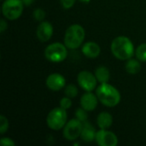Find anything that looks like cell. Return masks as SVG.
<instances>
[{
	"label": "cell",
	"mask_w": 146,
	"mask_h": 146,
	"mask_svg": "<svg viewBox=\"0 0 146 146\" xmlns=\"http://www.w3.org/2000/svg\"><path fill=\"white\" fill-rule=\"evenodd\" d=\"M59 104H60V107H62V109H64V110H67L68 109H70L71 108V106H72V100H71L70 98H68V97L66 96V97L62 98L60 100Z\"/></svg>",
	"instance_id": "7402d4cb"
},
{
	"label": "cell",
	"mask_w": 146,
	"mask_h": 146,
	"mask_svg": "<svg viewBox=\"0 0 146 146\" xmlns=\"http://www.w3.org/2000/svg\"><path fill=\"white\" fill-rule=\"evenodd\" d=\"M45 85L50 90L53 92H58L66 86V80L64 76L61 74L55 73L50 74L47 77L45 80Z\"/></svg>",
	"instance_id": "30bf717a"
},
{
	"label": "cell",
	"mask_w": 146,
	"mask_h": 146,
	"mask_svg": "<svg viewBox=\"0 0 146 146\" xmlns=\"http://www.w3.org/2000/svg\"><path fill=\"white\" fill-rule=\"evenodd\" d=\"M53 35V26L49 21H41L37 27V37L41 42H47Z\"/></svg>",
	"instance_id": "7c38bea8"
},
{
	"label": "cell",
	"mask_w": 146,
	"mask_h": 146,
	"mask_svg": "<svg viewBox=\"0 0 146 146\" xmlns=\"http://www.w3.org/2000/svg\"><path fill=\"white\" fill-rule=\"evenodd\" d=\"M81 50L85 56H86L87 58H91V59L97 58L100 55V52H101V49L98 44L93 41H89V42L85 43L82 45Z\"/></svg>",
	"instance_id": "4fadbf2b"
},
{
	"label": "cell",
	"mask_w": 146,
	"mask_h": 146,
	"mask_svg": "<svg viewBox=\"0 0 146 146\" xmlns=\"http://www.w3.org/2000/svg\"><path fill=\"white\" fill-rule=\"evenodd\" d=\"M67 122L68 114L66 110L62 107L51 110L46 117V124L48 127L55 131H59L63 128Z\"/></svg>",
	"instance_id": "277c9868"
},
{
	"label": "cell",
	"mask_w": 146,
	"mask_h": 146,
	"mask_svg": "<svg viewBox=\"0 0 146 146\" xmlns=\"http://www.w3.org/2000/svg\"><path fill=\"white\" fill-rule=\"evenodd\" d=\"M9 129V121L4 115H0V133H5Z\"/></svg>",
	"instance_id": "44dd1931"
},
{
	"label": "cell",
	"mask_w": 146,
	"mask_h": 146,
	"mask_svg": "<svg viewBox=\"0 0 146 146\" xmlns=\"http://www.w3.org/2000/svg\"><path fill=\"white\" fill-rule=\"evenodd\" d=\"M98 98L96 94L92 93V92H86L84 93L81 98H80V106L86 111H93L97 106H98Z\"/></svg>",
	"instance_id": "8fae6325"
},
{
	"label": "cell",
	"mask_w": 146,
	"mask_h": 146,
	"mask_svg": "<svg viewBox=\"0 0 146 146\" xmlns=\"http://www.w3.org/2000/svg\"><path fill=\"white\" fill-rule=\"evenodd\" d=\"M94 74H95L98 81L100 82V84L101 83H108L110 80V70L108 68H106L104 66L98 67L95 69Z\"/></svg>",
	"instance_id": "2e32d148"
},
{
	"label": "cell",
	"mask_w": 146,
	"mask_h": 146,
	"mask_svg": "<svg viewBox=\"0 0 146 146\" xmlns=\"http://www.w3.org/2000/svg\"><path fill=\"white\" fill-rule=\"evenodd\" d=\"M0 144H1V145H3V146L15 145V143L14 142V140H13V139H11L10 138H8V137L2 138V139H0Z\"/></svg>",
	"instance_id": "cb8c5ba5"
},
{
	"label": "cell",
	"mask_w": 146,
	"mask_h": 146,
	"mask_svg": "<svg viewBox=\"0 0 146 146\" xmlns=\"http://www.w3.org/2000/svg\"><path fill=\"white\" fill-rule=\"evenodd\" d=\"M135 56L140 62H146V43H143L137 47Z\"/></svg>",
	"instance_id": "ac0fdd59"
},
{
	"label": "cell",
	"mask_w": 146,
	"mask_h": 146,
	"mask_svg": "<svg viewBox=\"0 0 146 146\" xmlns=\"http://www.w3.org/2000/svg\"><path fill=\"white\" fill-rule=\"evenodd\" d=\"M126 70L130 74H136L139 73L141 70V64L139 62V60L136 59H128L126 63Z\"/></svg>",
	"instance_id": "e0dca14e"
},
{
	"label": "cell",
	"mask_w": 146,
	"mask_h": 146,
	"mask_svg": "<svg viewBox=\"0 0 146 146\" xmlns=\"http://www.w3.org/2000/svg\"><path fill=\"white\" fill-rule=\"evenodd\" d=\"M78 92H79L78 88L74 84H68L65 87V91H64L65 96H67L70 98H75L78 95Z\"/></svg>",
	"instance_id": "d6986e66"
},
{
	"label": "cell",
	"mask_w": 146,
	"mask_h": 146,
	"mask_svg": "<svg viewBox=\"0 0 146 146\" xmlns=\"http://www.w3.org/2000/svg\"><path fill=\"white\" fill-rule=\"evenodd\" d=\"M77 81L79 86L86 92L94 91L98 85V80L95 74L86 70L79 73L77 76Z\"/></svg>",
	"instance_id": "ba28073f"
},
{
	"label": "cell",
	"mask_w": 146,
	"mask_h": 146,
	"mask_svg": "<svg viewBox=\"0 0 146 146\" xmlns=\"http://www.w3.org/2000/svg\"><path fill=\"white\" fill-rule=\"evenodd\" d=\"M8 27V25H7V22L5 21V20L2 19L0 21V33H3Z\"/></svg>",
	"instance_id": "484cf974"
},
{
	"label": "cell",
	"mask_w": 146,
	"mask_h": 146,
	"mask_svg": "<svg viewBox=\"0 0 146 146\" xmlns=\"http://www.w3.org/2000/svg\"><path fill=\"white\" fill-rule=\"evenodd\" d=\"M110 50L114 56L121 61L132 58L135 53L132 40L126 36H119L114 38L110 45Z\"/></svg>",
	"instance_id": "6da1fadb"
},
{
	"label": "cell",
	"mask_w": 146,
	"mask_h": 146,
	"mask_svg": "<svg viewBox=\"0 0 146 146\" xmlns=\"http://www.w3.org/2000/svg\"><path fill=\"white\" fill-rule=\"evenodd\" d=\"M83 2H87V1H89V0H82Z\"/></svg>",
	"instance_id": "83f0119b"
},
{
	"label": "cell",
	"mask_w": 146,
	"mask_h": 146,
	"mask_svg": "<svg viewBox=\"0 0 146 146\" xmlns=\"http://www.w3.org/2000/svg\"><path fill=\"white\" fill-rule=\"evenodd\" d=\"M96 130L94 128V127L87 122L85 121L83 122V128H82V132H81V135L80 138L83 141L86 142V143H90L95 140L96 138Z\"/></svg>",
	"instance_id": "5bb4252c"
},
{
	"label": "cell",
	"mask_w": 146,
	"mask_h": 146,
	"mask_svg": "<svg viewBox=\"0 0 146 146\" xmlns=\"http://www.w3.org/2000/svg\"><path fill=\"white\" fill-rule=\"evenodd\" d=\"M33 17H34L35 20H37L38 21H42L45 17L44 10L42 9H36L33 11Z\"/></svg>",
	"instance_id": "603a6c76"
},
{
	"label": "cell",
	"mask_w": 146,
	"mask_h": 146,
	"mask_svg": "<svg viewBox=\"0 0 146 146\" xmlns=\"http://www.w3.org/2000/svg\"><path fill=\"white\" fill-rule=\"evenodd\" d=\"M22 1H23V3H24L25 4L29 5V4H31V3H32L33 0H22Z\"/></svg>",
	"instance_id": "4316f807"
},
{
	"label": "cell",
	"mask_w": 146,
	"mask_h": 146,
	"mask_svg": "<svg viewBox=\"0 0 146 146\" xmlns=\"http://www.w3.org/2000/svg\"><path fill=\"white\" fill-rule=\"evenodd\" d=\"M87 112L86 110H84L83 108H80V109H78L75 112V116L78 120H80V121L82 122H85L87 120V117H88V115H87Z\"/></svg>",
	"instance_id": "ffe728a7"
},
{
	"label": "cell",
	"mask_w": 146,
	"mask_h": 146,
	"mask_svg": "<svg viewBox=\"0 0 146 146\" xmlns=\"http://www.w3.org/2000/svg\"><path fill=\"white\" fill-rule=\"evenodd\" d=\"M97 124L100 129H108L113 124V117L108 112H101L97 117Z\"/></svg>",
	"instance_id": "9a60e30c"
},
{
	"label": "cell",
	"mask_w": 146,
	"mask_h": 146,
	"mask_svg": "<svg viewBox=\"0 0 146 146\" xmlns=\"http://www.w3.org/2000/svg\"><path fill=\"white\" fill-rule=\"evenodd\" d=\"M86 33L82 26L73 24L68 27L64 35V44L70 50H75L81 46L85 39Z\"/></svg>",
	"instance_id": "3957f363"
},
{
	"label": "cell",
	"mask_w": 146,
	"mask_h": 146,
	"mask_svg": "<svg viewBox=\"0 0 146 146\" xmlns=\"http://www.w3.org/2000/svg\"><path fill=\"white\" fill-rule=\"evenodd\" d=\"M83 128V122L75 119L68 121L63 127V136L68 141H74L81 135Z\"/></svg>",
	"instance_id": "52a82bcc"
},
{
	"label": "cell",
	"mask_w": 146,
	"mask_h": 146,
	"mask_svg": "<svg viewBox=\"0 0 146 146\" xmlns=\"http://www.w3.org/2000/svg\"><path fill=\"white\" fill-rule=\"evenodd\" d=\"M96 143L100 146H116L118 145L117 136L107 129H100L96 133Z\"/></svg>",
	"instance_id": "9c48e42d"
},
{
	"label": "cell",
	"mask_w": 146,
	"mask_h": 146,
	"mask_svg": "<svg viewBox=\"0 0 146 146\" xmlns=\"http://www.w3.org/2000/svg\"><path fill=\"white\" fill-rule=\"evenodd\" d=\"M96 95L100 103L106 107L113 108L121 102V93L113 86L108 83H101L96 90Z\"/></svg>",
	"instance_id": "7a4b0ae2"
},
{
	"label": "cell",
	"mask_w": 146,
	"mask_h": 146,
	"mask_svg": "<svg viewBox=\"0 0 146 146\" xmlns=\"http://www.w3.org/2000/svg\"><path fill=\"white\" fill-rule=\"evenodd\" d=\"M68 56V47L62 43L56 42L49 44L44 50L45 58L51 62H63Z\"/></svg>",
	"instance_id": "5b68a950"
},
{
	"label": "cell",
	"mask_w": 146,
	"mask_h": 146,
	"mask_svg": "<svg viewBox=\"0 0 146 146\" xmlns=\"http://www.w3.org/2000/svg\"><path fill=\"white\" fill-rule=\"evenodd\" d=\"M75 1L76 0H60V3L65 9H68L74 5Z\"/></svg>",
	"instance_id": "d4e9b609"
},
{
	"label": "cell",
	"mask_w": 146,
	"mask_h": 146,
	"mask_svg": "<svg viewBox=\"0 0 146 146\" xmlns=\"http://www.w3.org/2000/svg\"><path fill=\"white\" fill-rule=\"evenodd\" d=\"M23 8L22 0H4L2 4V14L6 19L14 21L22 15Z\"/></svg>",
	"instance_id": "8992f818"
}]
</instances>
